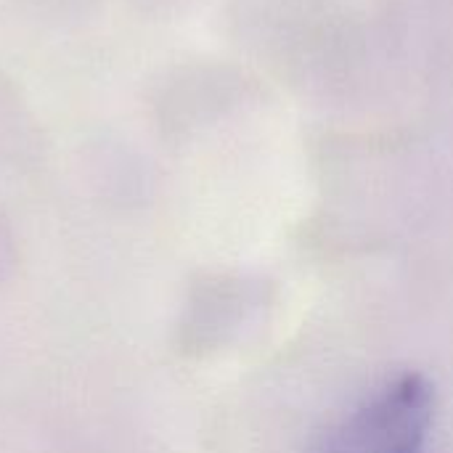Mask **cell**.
Segmentation results:
<instances>
[{
  "instance_id": "1",
  "label": "cell",
  "mask_w": 453,
  "mask_h": 453,
  "mask_svg": "<svg viewBox=\"0 0 453 453\" xmlns=\"http://www.w3.org/2000/svg\"><path fill=\"white\" fill-rule=\"evenodd\" d=\"M433 406V385L422 374H403L358 406L321 453H422Z\"/></svg>"
}]
</instances>
